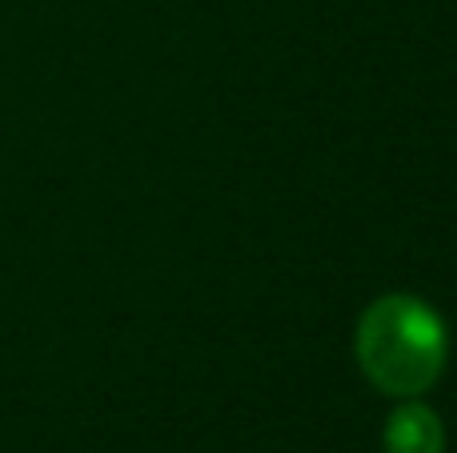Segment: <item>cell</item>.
I'll list each match as a JSON object with an SVG mask.
<instances>
[{"label": "cell", "mask_w": 457, "mask_h": 453, "mask_svg": "<svg viewBox=\"0 0 457 453\" xmlns=\"http://www.w3.org/2000/svg\"><path fill=\"white\" fill-rule=\"evenodd\" d=\"M353 353L373 390L389 398H421L450 366V329L421 297L386 293L357 317Z\"/></svg>", "instance_id": "6da1fadb"}, {"label": "cell", "mask_w": 457, "mask_h": 453, "mask_svg": "<svg viewBox=\"0 0 457 453\" xmlns=\"http://www.w3.org/2000/svg\"><path fill=\"white\" fill-rule=\"evenodd\" d=\"M386 453H445L442 417L418 398H405L386 422Z\"/></svg>", "instance_id": "7a4b0ae2"}]
</instances>
